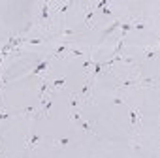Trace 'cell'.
<instances>
[{"instance_id": "6da1fadb", "label": "cell", "mask_w": 160, "mask_h": 158, "mask_svg": "<svg viewBox=\"0 0 160 158\" xmlns=\"http://www.w3.org/2000/svg\"><path fill=\"white\" fill-rule=\"evenodd\" d=\"M138 81H139V73H130V75H126V77L117 81V91L124 92L128 89H138Z\"/></svg>"}, {"instance_id": "7a4b0ae2", "label": "cell", "mask_w": 160, "mask_h": 158, "mask_svg": "<svg viewBox=\"0 0 160 158\" xmlns=\"http://www.w3.org/2000/svg\"><path fill=\"white\" fill-rule=\"evenodd\" d=\"M92 85H94V81L89 77L87 81H85V85H83V89H81V92L77 94L81 102H89V100H92V98H91V89H92Z\"/></svg>"}, {"instance_id": "3957f363", "label": "cell", "mask_w": 160, "mask_h": 158, "mask_svg": "<svg viewBox=\"0 0 160 158\" xmlns=\"http://www.w3.org/2000/svg\"><path fill=\"white\" fill-rule=\"evenodd\" d=\"M49 64H51V58L40 60V62H38V66L32 70V75H43V73H45V70L49 68Z\"/></svg>"}, {"instance_id": "277c9868", "label": "cell", "mask_w": 160, "mask_h": 158, "mask_svg": "<svg viewBox=\"0 0 160 158\" xmlns=\"http://www.w3.org/2000/svg\"><path fill=\"white\" fill-rule=\"evenodd\" d=\"M42 141V136L40 134H36V132H32V136L27 139V151H34L36 147H38V143Z\"/></svg>"}, {"instance_id": "5b68a950", "label": "cell", "mask_w": 160, "mask_h": 158, "mask_svg": "<svg viewBox=\"0 0 160 158\" xmlns=\"http://www.w3.org/2000/svg\"><path fill=\"white\" fill-rule=\"evenodd\" d=\"M151 87H156V79L152 77H147V79H141L138 81V89H151Z\"/></svg>"}, {"instance_id": "8992f818", "label": "cell", "mask_w": 160, "mask_h": 158, "mask_svg": "<svg viewBox=\"0 0 160 158\" xmlns=\"http://www.w3.org/2000/svg\"><path fill=\"white\" fill-rule=\"evenodd\" d=\"M79 106H81V100H79L77 92H72V94H70V109H72V113H73V111H79V109H77Z\"/></svg>"}, {"instance_id": "52a82bcc", "label": "cell", "mask_w": 160, "mask_h": 158, "mask_svg": "<svg viewBox=\"0 0 160 158\" xmlns=\"http://www.w3.org/2000/svg\"><path fill=\"white\" fill-rule=\"evenodd\" d=\"M151 58H156V47H152V45L143 49V60H151Z\"/></svg>"}, {"instance_id": "ba28073f", "label": "cell", "mask_w": 160, "mask_h": 158, "mask_svg": "<svg viewBox=\"0 0 160 158\" xmlns=\"http://www.w3.org/2000/svg\"><path fill=\"white\" fill-rule=\"evenodd\" d=\"M77 122H79V126H81L87 134H92V136H96V130H94V126L91 124V122H87V121H81V119H77Z\"/></svg>"}, {"instance_id": "9c48e42d", "label": "cell", "mask_w": 160, "mask_h": 158, "mask_svg": "<svg viewBox=\"0 0 160 158\" xmlns=\"http://www.w3.org/2000/svg\"><path fill=\"white\" fill-rule=\"evenodd\" d=\"M92 17H94V8L91 6V8L87 10V15H85V27H87V28H94V25H92Z\"/></svg>"}, {"instance_id": "30bf717a", "label": "cell", "mask_w": 160, "mask_h": 158, "mask_svg": "<svg viewBox=\"0 0 160 158\" xmlns=\"http://www.w3.org/2000/svg\"><path fill=\"white\" fill-rule=\"evenodd\" d=\"M68 45H70V42H62V43H60V45L53 51V58H58V57H60V55L68 49Z\"/></svg>"}, {"instance_id": "8fae6325", "label": "cell", "mask_w": 160, "mask_h": 158, "mask_svg": "<svg viewBox=\"0 0 160 158\" xmlns=\"http://www.w3.org/2000/svg\"><path fill=\"white\" fill-rule=\"evenodd\" d=\"M64 83H66V79L62 77V79H55L53 83H49V92H53L55 89H58V87H64Z\"/></svg>"}, {"instance_id": "7c38bea8", "label": "cell", "mask_w": 160, "mask_h": 158, "mask_svg": "<svg viewBox=\"0 0 160 158\" xmlns=\"http://www.w3.org/2000/svg\"><path fill=\"white\" fill-rule=\"evenodd\" d=\"M73 4H75V2H66V4H62V6H58V10H57V13L64 17V15L68 13V10H70V8H72Z\"/></svg>"}, {"instance_id": "4fadbf2b", "label": "cell", "mask_w": 160, "mask_h": 158, "mask_svg": "<svg viewBox=\"0 0 160 158\" xmlns=\"http://www.w3.org/2000/svg\"><path fill=\"white\" fill-rule=\"evenodd\" d=\"M68 55H70V57H73V58H77V57H83V55H89V53H87V51H83V49H77V47H75V49H70V51H68Z\"/></svg>"}, {"instance_id": "5bb4252c", "label": "cell", "mask_w": 160, "mask_h": 158, "mask_svg": "<svg viewBox=\"0 0 160 158\" xmlns=\"http://www.w3.org/2000/svg\"><path fill=\"white\" fill-rule=\"evenodd\" d=\"M121 23H122V21H121V19H119V21H115V23H113V25H111V27H109V28H106V30H104V38H106V36H108V34H111V32H115V30H117V28H119V27H121Z\"/></svg>"}, {"instance_id": "9a60e30c", "label": "cell", "mask_w": 160, "mask_h": 158, "mask_svg": "<svg viewBox=\"0 0 160 158\" xmlns=\"http://www.w3.org/2000/svg\"><path fill=\"white\" fill-rule=\"evenodd\" d=\"M51 143H53L55 147H64V145L70 143V139H68V137H64V139H51Z\"/></svg>"}, {"instance_id": "2e32d148", "label": "cell", "mask_w": 160, "mask_h": 158, "mask_svg": "<svg viewBox=\"0 0 160 158\" xmlns=\"http://www.w3.org/2000/svg\"><path fill=\"white\" fill-rule=\"evenodd\" d=\"M124 102H126V100H124V94H122V96L117 94V96L113 98V104H117V106H121V104H124Z\"/></svg>"}, {"instance_id": "e0dca14e", "label": "cell", "mask_w": 160, "mask_h": 158, "mask_svg": "<svg viewBox=\"0 0 160 158\" xmlns=\"http://www.w3.org/2000/svg\"><path fill=\"white\" fill-rule=\"evenodd\" d=\"M102 13H104V15H111V13H113V12H111V10H109V4H108V6H104V8H102Z\"/></svg>"}, {"instance_id": "ac0fdd59", "label": "cell", "mask_w": 160, "mask_h": 158, "mask_svg": "<svg viewBox=\"0 0 160 158\" xmlns=\"http://www.w3.org/2000/svg\"><path fill=\"white\" fill-rule=\"evenodd\" d=\"M91 66H92V60H87V62H85V66H83V68H85V72H87V73H89V72H91Z\"/></svg>"}]
</instances>
